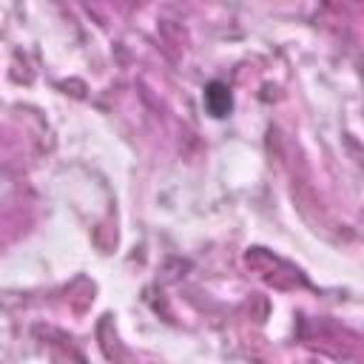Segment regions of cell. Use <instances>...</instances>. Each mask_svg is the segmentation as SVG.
<instances>
[{
  "label": "cell",
  "instance_id": "cell-1",
  "mask_svg": "<svg viewBox=\"0 0 364 364\" xmlns=\"http://www.w3.org/2000/svg\"><path fill=\"white\" fill-rule=\"evenodd\" d=\"M202 102H205V111L216 119H225L230 111H233V91L228 82L222 80H210L202 91Z\"/></svg>",
  "mask_w": 364,
  "mask_h": 364
}]
</instances>
